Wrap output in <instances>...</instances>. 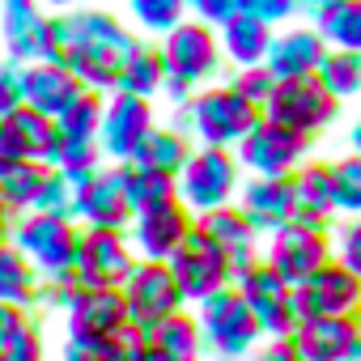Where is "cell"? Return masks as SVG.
<instances>
[{"mask_svg":"<svg viewBox=\"0 0 361 361\" xmlns=\"http://www.w3.org/2000/svg\"><path fill=\"white\" fill-rule=\"evenodd\" d=\"M60 64L94 94H115L123 56L136 47V35L106 9H68L56 13Z\"/></svg>","mask_w":361,"mask_h":361,"instance_id":"cell-1","label":"cell"},{"mask_svg":"<svg viewBox=\"0 0 361 361\" xmlns=\"http://www.w3.org/2000/svg\"><path fill=\"white\" fill-rule=\"evenodd\" d=\"M183 128L200 136V145L213 149H234L255 123H259V106L247 102L234 85H217V90H200L183 102ZM178 128V132H183Z\"/></svg>","mask_w":361,"mask_h":361,"instance_id":"cell-2","label":"cell"},{"mask_svg":"<svg viewBox=\"0 0 361 361\" xmlns=\"http://www.w3.org/2000/svg\"><path fill=\"white\" fill-rule=\"evenodd\" d=\"M77 238H81V226L73 217H51V213H18L13 221V234L9 243L35 264L39 276H56V272H73V259H77Z\"/></svg>","mask_w":361,"mask_h":361,"instance_id":"cell-3","label":"cell"},{"mask_svg":"<svg viewBox=\"0 0 361 361\" xmlns=\"http://www.w3.org/2000/svg\"><path fill=\"white\" fill-rule=\"evenodd\" d=\"M174 192L196 217L230 204L234 192H238V157L230 149H213V145L192 149L183 170L174 174Z\"/></svg>","mask_w":361,"mask_h":361,"instance_id":"cell-4","label":"cell"},{"mask_svg":"<svg viewBox=\"0 0 361 361\" xmlns=\"http://www.w3.org/2000/svg\"><path fill=\"white\" fill-rule=\"evenodd\" d=\"M196 306H200L196 323H200L204 348H213V353L226 357V361L247 357V353L255 348V340L264 336L259 323H255V314H251V306L238 298L234 285H226L221 293H213V298H204V302H196Z\"/></svg>","mask_w":361,"mask_h":361,"instance_id":"cell-5","label":"cell"},{"mask_svg":"<svg viewBox=\"0 0 361 361\" xmlns=\"http://www.w3.org/2000/svg\"><path fill=\"white\" fill-rule=\"evenodd\" d=\"M166 268H170L178 293H183V302H204V298L221 293L226 285H234V264L200 226H192V234L166 259Z\"/></svg>","mask_w":361,"mask_h":361,"instance_id":"cell-6","label":"cell"},{"mask_svg":"<svg viewBox=\"0 0 361 361\" xmlns=\"http://www.w3.org/2000/svg\"><path fill=\"white\" fill-rule=\"evenodd\" d=\"M157 51H161V64H166V81H178L183 90L204 85L221 68L217 30L204 26V22H178L170 35H161Z\"/></svg>","mask_w":361,"mask_h":361,"instance_id":"cell-7","label":"cell"},{"mask_svg":"<svg viewBox=\"0 0 361 361\" xmlns=\"http://www.w3.org/2000/svg\"><path fill=\"white\" fill-rule=\"evenodd\" d=\"M336 106H340V98H331L323 90V81L310 73V77L276 81L268 102L259 106V115L272 119V123H285V128H293L302 136H310V132H319V128H327L336 119Z\"/></svg>","mask_w":361,"mask_h":361,"instance_id":"cell-8","label":"cell"},{"mask_svg":"<svg viewBox=\"0 0 361 361\" xmlns=\"http://www.w3.org/2000/svg\"><path fill=\"white\" fill-rule=\"evenodd\" d=\"M119 293H123V306H128V319H132L136 331H145L157 319H166V314L188 306L183 293H178V285H174V276H170V268L161 259H136L132 272L123 276Z\"/></svg>","mask_w":361,"mask_h":361,"instance_id":"cell-9","label":"cell"},{"mask_svg":"<svg viewBox=\"0 0 361 361\" xmlns=\"http://www.w3.org/2000/svg\"><path fill=\"white\" fill-rule=\"evenodd\" d=\"M327 255H331L327 230L293 217V221H285L281 230H272V247H268V259H264V264L293 289V285H302L314 268H323Z\"/></svg>","mask_w":361,"mask_h":361,"instance_id":"cell-10","label":"cell"},{"mask_svg":"<svg viewBox=\"0 0 361 361\" xmlns=\"http://www.w3.org/2000/svg\"><path fill=\"white\" fill-rule=\"evenodd\" d=\"M285 344L298 361H357L361 327L353 314H310V319L293 323Z\"/></svg>","mask_w":361,"mask_h":361,"instance_id":"cell-11","label":"cell"},{"mask_svg":"<svg viewBox=\"0 0 361 361\" xmlns=\"http://www.w3.org/2000/svg\"><path fill=\"white\" fill-rule=\"evenodd\" d=\"M153 102L149 98H136V94H106L102 98V123H98V149H102V161H128L140 140L153 132Z\"/></svg>","mask_w":361,"mask_h":361,"instance_id":"cell-12","label":"cell"},{"mask_svg":"<svg viewBox=\"0 0 361 361\" xmlns=\"http://www.w3.org/2000/svg\"><path fill=\"white\" fill-rule=\"evenodd\" d=\"M306 145H310V136L259 115V123L238 140V161L247 170H255L259 178H289V170L302 166Z\"/></svg>","mask_w":361,"mask_h":361,"instance_id":"cell-13","label":"cell"},{"mask_svg":"<svg viewBox=\"0 0 361 361\" xmlns=\"http://www.w3.org/2000/svg\"><path fill=\"white\" fill-rule=\"evenodd\" d=\"M132 264H136V251L128 243V230H90V226H81L77 259H73V272H77L81 285L119 289L123 276L132 272Z\"/></svg>","mask_w":361,"mask_h":361,"instance_id":"cell-14","label":"cell"},{"mask_svg":"<svg viewBox=\"0 0 361 361\" xmlns=\"http://www.w3.org/2000/svg\"><path fill=\"white\" fill-rule=\"evenodd\" d=\"M192 226H196V213L183 200H166V204L132 213L128 243H132L136 259H161L166 264L178 247H183V238L192 234Z\"/></svg>","mask_w":361,"mask_h":361,"instance_id":"cell-15","label":"cell"},{"mask_svg":"<svg viewBox=\"0 0 361 361\" xmlns=\"http://www.w3.org/2000/svg\"><path fill=\"white\" fill-rule=\"evenodd\" d=\"M234 289H238V298L251 306V314H255V323H259V331H268V336H276V340H285L289 331H293V302H289V285L264 264V259H255V264H247V268H238L234 272Z\"/></svg>","mask_w":361,"mask_h":361,"instance_id":"cell-16","label":"cell"},{"mask_svg":"<svg viewBox=\"0 0 361 361\" xmlns=\"http://www.w3.org/2000/svg\"><path fill=\"white\" fill-rule=\"evenodd\" d=\"M293 302V319H310V314H353L361 306V276H353L344 264H323L314 268L302 285L289 289Z\"/></svg>","mask_w":361,"mask_h":361,"instance_id":"cell-17","label":"cell"},{"mask_svg":"<svg viewBox=\"0 0 361 361\" xmlns=\"http://www.w3.org/2000/svg\"><path fill=\"white\" fill-rule=\"evenodd\" d=\"M64 323H68V340H119L132 327L123 293L119 289H98V285L77 289V298L64 310Z\"/></svg>","mask_w":361,"mask_h":361,"instance_id":"cell-18","label":"cell"},{"mask_svg":"<svg viewBox=\"0 0 361 361\" xmlns=\"http://www.w3.org/2000/svg\"><path fill=\"white\" fill-rule=\"evenodd\" d=\"M132 221V200L123 188V161L115 166H98L90 174V183L77 196V226L90 230H128Z\"/></svg>","mask_w":361,"mask_h":361,"instance_id":"cell-19","label":"cell"},{"mask_svg":"<svg viewBox=\"0 0 361 361\" xmlns=\"http://www.w3.org/2000/svg\"><path fill=\"white\" fill-rule=\"evenodd\" d=\"M85 94V85L64 68V64H51V60H39V64H26L22 73V106L56 119L64 115L77 98Z\"/></svg>","mask_w":361,"mask_h":361,"instance_id":"cell-20","label":"cell"},{"mask_svg":"<svg viewBox=\"0 0 361 361\" xmlns=\"http://www.w3.org/2000/svg\"><path fill=\"white\" fill-rule=\"evenodd\" d=\"M323 56H327V43H323L319 30H289V35H281V39L268 43L264 68L276 81H285V77H310Z\"/></svg>","mask_w":361,"mask_h":361,"instance_id":"cell-21","label":"cell"},{"mask_svg":"<svg viewBox=\"0 0 361 361\" xmlns=\"http://www.w3.org/2000/svg\"><path fill=\"white\" fill-rule=\"evenodd\" d=\"M196 226L226 251V259L234 264V272L247 268V264H255V234H259V230L243 217V209L221 204V209H213V213H200Z\"/></svg>","mask_w":361,"mask_h":361,"instance_id":"cell-22","label":"cell"},{"mask_svg":"<svg viewBox=\"0 0 361 361\" xmlns=\"http://www.w3.org/2000/svg\"><path fill=\"white\" fill-rule=\"evenodd\" d=\"M243 217L255 230H281L285 221H293V188L289 178H251L243 188Z\"/></svg>","mask_w":361,"mask_h":361,"instance_id":"cell-23","label":"cell"},{"mask_svg":"<svg viewBox=\"0 0 361 361\" xmlns=\"http://www.w3.org/2000/svg\"><path fill=\"white\" fill-rule=\"evenodd\" d=\"M289 188H293V217L298 221H310V226H327V217L336 213L331 170L323 161H306V166L293 170Z\"/></svg>","mask_w":361,"mask_h":361,"instance_id":"cell-24","label":"cell"},{"mask_svg":"<svg viewBox=\"0 0 361 361\" xmlns=\"http://www.w3.org/2000/svg\"><path fill=\"white\" fill-rule=\"evenodd\" d=\"M140 336H145V344H153V348L166 353L170 361H200V353H204L200 323H196V314H188V310H174V314L157 319V323L145 327Z\"/></svg>","mask_w":361,"mask_h":361,"instance_id":"cell-25","label":"cell"},{"mask_svg":"<svg viewBox=\"0 0 361 361\" xmlns=\"http://www.w3.org/2000/svg\"><path fill=\"white\" fill-rule=\"evenodd\" d=\"M217 43H221V56H226V60H234L238 68H251V64H264L268 43H272V26L247 18V13H230V18L221 22Z\"/></svg>","mask_w":361,"mask_h":361,"instance_id":"cell-26","label":"cell"},{"mask_svg":"<svg viewBox=\"0 0 361 361\" xmlns=\"http://www.w3.org/2000/svg\"><path fill=\"white\" fill-rule=\"evenodd\" d=\"M161 85H166L161 51L136 39V47H132V51L123 56V64H119L115 90H119V94H136V98H149V102H153V98L161 94Z\"/></svg>","mask_w":361,"mask_h":361,"instance_id":"cell-27","label":"cell"},{"mask_svg":"<svg viewBox=\"0 0 361 361\" xmlns=\"http://www.w3.org/2000/svg\"><path fill=\"white\" fill-rule=\"evenodd\" d=\"M39 281L43 276L35 272V264L13 243H0V302L35 310L39 306Z\"/></svg>","mask_w":361,"mask_h":361,"instance_id":"cell-28","label":"cell"},{"mask_svg":"<svg viewBox=\"0 0 361 361\" xmlns=\"http://www.w3.org/2000/svg\"><path fill=\"white\" fill-rule=\"evenodd\" d=\"M9 128H13V136H18V145H22V153H26L30 161H43V166L56 170V153H60L56 119H47V115H39V111H30V106H18V111L9 115Z\"/></svg>","mask_w":361,"mask_h":361,"instance_id":"cell-29","label":"cell"},{"mask_svg":"<svg viewBox=\"0 0 361 361\" xmlns=\"http://www.w3.org/2000/svg\"><path fill=\"white\" fill-rule=\"evenodd\" d=\"M188 157H192L188 132H178V128H157V123H153V132L140 140V149H136L128 161L149 166V170H161V174H178Z\"/></svg>","mask_w":361,"mask_h":361,"instance_id":"cell-30","label":"cell"},{"mask_svg":"<svg viewBox=\"0 0 361 361\" xmlns=\"http://www.w3.org/2000/svg\"><path fill=\"white\" fill-rule=\"evenodd\" d=\"M319 35L336 51H361V0H327V5H319Z\"/></svg>","mask_w":361,"mask_h":361,"instance_id":"cell-31","label":"cell"},{"mask_svg":"<svg viewBox=\"0 0 361 361\" xmlns=\"http://www.w3.org/2000/svg\"><path fill=\"white\" fill-rule=\"evenodd\" d=\"M47 174H51V166L30 161V157H22L13 170L0 174V200L9 204V213H30L39 204V192L47 183Z\"/></svg>","mask_w":361,"mask_h":361,"instance_id":"cell-32","label":"cell"},{"mask_svg":"<svg viewBox=\"0 0 361 361\" xmlns=\"http://www.w3.org/2000/svg\"><path fill=\"white\" fill-rule=\"evenodd\" d=\"M123 188H128L132 213L166 204V200H178L174 174H161V170H149V166H136V161H123Z\"/></svg>","mask_w":361,"mask_h":361,"instance_id":"cell-33","label":"cell"},{"mask_svg":"<svg viewBox=\"0 0 361 361\" xmlns=\"http://www.w3.org/2000/svg\"><path fill=\"white\" fill-rule=\"evenodd\" d=\"M331 98H353L361 90V51H327L314 68Z\"/></svg>","mask_w":361,"mask_h":361,"instance_id":"cell-34","label":"cell"},{"mask_svg":"<svg viewBox=\"0 0 361 361\" xmlns=\"http://www.w3.org/2000/svg\"><path fill=\"white\" fill-rule=\"evenodd\" d=\"M102 98L106 94H94L85 90L64 115H56V132L64 140H98V123H102Z\"/></svg>","mask_w":361,"mask_h":361,"instance_id":"cell-35","label":"cell"},{"mask_svg":"<svg viewBox=\"0 0 361 361\" xmlns=\"http://www.w3.org/2000/svg\"><path fill=\"white\" fill-rule=\"evenodd\" d=\"M128 13L145 35H170L188 18V5L183 0H128Z\"/></svg>","mask_w":361,"mask_h":361,"instance_id":"cell-36","label":"cell"},{"mask_svg":"<svg viewBox=\"0 0 361 361\" xmlns=\"http://www.w3.org/2000/svg\"><path fill=\"white\" fill-rule=\"evenodd\" d=\"M132 340H136V327H128L119 340H68L60 361H128Z\"/></svg>","mask_w":361,"mask_h":361,"instance_id":"cell-37","label":"cell"},{"mask_svg":"<svg viewBox=\"0 0 361 361\" xmlns=\"http://www.w3.org/2000/svg\"><path fill=\"white\" fill-rule=\"evenodd\" d=\"M331 170V196H336V209L344 213H361V153L353 157H340Z\"/></svg>","mask_w":361,"mask_h":361,"instance_id":"cell-38","label":"cell"},{"mask_svg":"<svg viewBox=\"0 0 361 361\" xmlns=\"http://www.w3.org/2000/svg\"><path fill=\"white\" fill-rule=\"evenodd\" d=\"M77 289H81L77 272L43 276V281H39V306H35V310H56V314H64V310H68V302L77 298Z\"/></svg>","mask_w":361,"mask_h":361,"instance_id":"cell-39","label":"cell"},{"mask_svg":"<svg viewBox=\"0 0 361 361\" xmlns=\"http://www.w3.org/2000/svg\"><path fill=\"white\" fill-rule=\"evenodd\" d=\"M5 361H47V336H43L39 310H35V319L13 336V344L5 348Z\"/></svg>","mask_w":361,"mask_h":361,"instance_id":"cell-40","label":"cell"},{"mask_svg":"<svg viewBox=\"0 0 361 361\" xmlns=\"http://www.w3.org/2000/svg\"><path fill=\"white\" fill-rule=\"evenodd\" d=\"M22 73H26L22 60H13V56L0 60V119H9L22 106Z\"/></svg>","mask_w":361,"mask_h":361,"instance_id":"cell-41","label":"cell"},{"mask_svg":"<svg viewBox=\"0 0 361 361\" xmlns=\"http://www.w3.org/2000/svg\"><path fill=\"white\" fill-rule=\"evenodd\" d=\"M247 102H255V106H264L268 102V94H272V85H276V77L264 68V64H251V68H238V77L230 81Z\"/></svg>","mask_w":361,"mask_h":361,"instance_id":"cell-42","label":"cell"},{"mask_svg":"<svg viewBox=\"0 0 361 361\" xmlns=\"http://www.w3.org/2000/svg\"><path fill=\"white\" fill-rule=\"evenodd\" d=\"M293 9H298V0H238V13H247V18L264 22V26L285 22Z\"/></svg>","mask_w":361,"mask_h":361,"instance_id":"cell-43","label":"cell"},{"mask_svg":"<svg viewBox=\"0 0 361 361\" xmlns=\"http://www.w3.org/2000/svg\"><path fill=\"white\" fill-rule=\"evenodd\" d=\"M188 13H196V22L204 26H221L230 13H238V0H183Z\"/></svg>","mask_w":361,"mask_h":361,"instance_id":"cell-44","label":"cell"},{"mask_svg":"<svg viewBox=\"0 0 361 361\" xmlns=\"http://www.w3.org/2000/svg\"><path fill=\"white\" fill-rule=\"evenodd\" d=\"M30 319H35V310H22V306H5V302H0V353L13 344V336H18Z\"/></svg>","mask_w":361,"mask_h":361,"instance_id":"cell-45","label":"cell"},{"mask_svg":"<svg viewBox=\"0 0 361 361\" xmlns=\"http://www.w3.org/2000/svg\"><path fill=\"white\" fill-rule=\"evenodd\" d=\"M340 264L353 272V276H361V217L344 230V238H340Z\"/></svg>","mask_w":361,"mask_h":361,"instance_id":"cell-46","label":"cell"},{"mask_svg":"<svg viewBox=\"0 0 361 361\" xmlns=\"http://www.w3.org/2000/svg\"><path fill=\"white\" fill-rule=\"evenodd\" d=\"M22 157H26V153H22V145H18V136H13L9 119H0V174H5V170H13Z\"/></svg>","mask_w":361,"mask_h":361,"instance_id":"cell-47","label":"cell"},{"mask_svg":"<svg viewBox=\"0 0 361 361\" xmlns=\"http://www.w3.org/2000/svg\"><path fill=\"white\" fill-rule=\"evenodd\" d=\"M255 361H298V357L289 353V344H285V340H276V344H272V348H264Z\"/></svg>","mask_w":361,"mask_h":361,"instance_id":"cell-48","label":"cell"},{"mask_svg":"<svg viewBox=\"0 0 361 361\" xmlns=\"http://www.w3.org/2000/svg\"><path fill=\"white\" fill-rule=\"evenodd\" d=\"M13 221H18V213H9V204L0 200V243H9V234H13Z\"/></svg>","mask_w":361,"mask_h":361,"instance_id":"cell-49","label":"cell"},{"mask_svg":"<svg viewBox=\"0 0 361 361\" xmlns=\"http://www.w3.org/2000/svg\"><path fill=\"white\" fill-rule=\"evenodd\" d=\"M39 5H43L47 13H68V9H81L85 0H39Z\"/></svg>","mask_w":361,"mask_h":361,"instance_id":"cell-50","label":"cell"},{"mask_svg":"<svg viewBox=\"0 0 361 361\" xmlns=\"http://www.w3.org/2000/svg\"><path fill=\"white\" fill-rule=\"evenodd\" d=\"M353 149H357V153H361V123H357V128H353Z\"/></svg>","mask_w":361,"mask_h":361,"instance_id":"cell-51","label":"cell"},{"mask_svg":"<svg viewBox=\"0 0 361 361\" xmlns=\"http://www.w3.org/2000/svg\"><path fill=\"white\" fill-rule=\"evenodd\" d=\"M0 361H5V353H0Z\"/></svg>","mask_w":361,"mask_h":361,"instance_id":"cell-52","label":"cell"},{"mask_svg":"<svg viewBox=\"0 0 361 361\" xmlns=\"http://www.w3.org/2000/svg\"><path fill=\"white\" fill-rule=\"evenodd\" d=\"M319 5H327V0H319Z\"/></svg>","mask_w":361,"mask_h":361,"instance_id":"cell-53","label":"cell"}]
</instances>
